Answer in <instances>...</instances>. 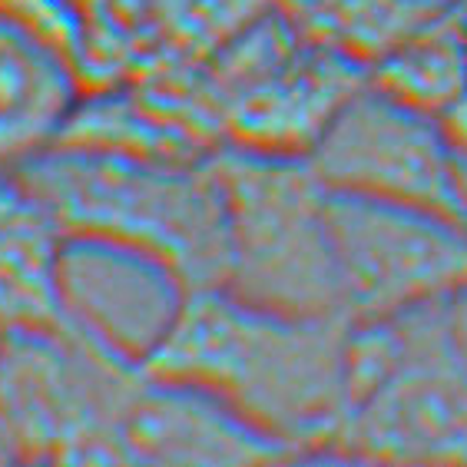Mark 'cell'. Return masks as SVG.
Returning a JSON list of instances; mask_svg holds the SVG:
<instances>
[{
	"label": "cell",
	"instance_id": "1",
	"mask_svg": "<svg viewBox=\"0 0 467 467\" xmlns=\"http://www.w3.org/2000/svg\"><path fill=\"white\" fill-rule=\"evenodd\" d=\"M140 365L219 398L296 458H335L348 414L345 318L272 312L225 288H199L182 296Z\"/></svg>",
	"mask_w": 467,
	"mask_h": 467
},
{
	"label": "cell",
	"instance_id": "2",
	"mask_svg": "<svg viewBox=\"0 0 467 467\" xmlns=\"http://www.w3.org/2000/svg\"><path fill=\"white\" fill-rule=\"evenodd\" d=\"M20 189L47 209L63 239L146 259L182 296L225 285L229 229L213 160H153L70 146L24 162Z\"/></svg>",
	"mask_w": 467,
	"mask_h": 467
},
{
	"label": "cell",
	"instance_id": "3",
	"mask_svg": "<svg viewBox=\"0 0 467 467\" xmlns=\"http://www.w3.org/2000/svg\"><path fill=\"white\" fill-rule=\"evenodd\" d=\"M335 458L467 464V371L444 335L441 298L348 322V414Z\"/></svg>",
	"mask_w": 467,
	"mask_h": 467
},
{
	"label": "cell",
	"instance_id": "4",
	"mask_svg": "<svg viewBox=\"0 0 467 467\" xmlns=\"http://www.w3.org/2000/svg\"><path fill=\"white\" fill-rule=\"evenodd\" d=\"M213 170L229 229L225 292L272 312L345 318L328 186L312 162L239 146L213 156Z\"/></svg>",
	"mask_w": 467,
	"mask_h": 467
},
{
	"label": "cell",
	"instance_id": "5",
	"mask_svg": "<svg viewBox=\"0 0 467 467\" xmlns=\"http://www.w3.org/2000/svg\"><path fill=\"white\" fill-rule=\"evenodd\" d=\"M216 57L225 126L243 150L262 153L308 156L368 83V70L308 40L282 4Z\"/></svg>",
	"mask_w": 467,
	"mask_h": 467
},
{
	"label": "cell",
	"instance_id": "6",
	"mask_svg": "<svg viewBox=\"0 0 467 467\" xmlns=\"http://www.w3.org/2000/svg\"><path fill=\"white\" fill-rule=\"evenodd\" d=\"M335 262L348 322H375L467 282V223L434 209L328 189Z\"/></svg>",
	"mask_w": 467,
	"mask_h": 467
},
{
	"label": "cell",
	"instance_id": "7",
	"mask_svg": "<svg viewBox=\"0 0 467 467\" xmlns=\"http://www.w3.org/2000/svg\"><path fill=\"white\" fill-rule=\"evenodd\" d=\"M306 160L335 192L461 219L458 153L441 119L371 80L338 109Z\"/></svg>",
	"mask_w": 467,
	"mask_h": 467
},
{
	"label": "cell",
	"instance_id": "8",
	"mask_svg": "<svg viewBox=\"0 0 467 467\" xmlns=\"http://www.w3.org/2000/svg\"><path fill=\"white\" fill-rule=\"evenodd\" d=\"M123 461H172V464H252L296 458L219 398L192 385L143 378L119 424Z\"/></svg>",
	"mask_w": 467,
	"mask_h": 467
},
{
	"label": "cell",
	"instance_id": "9",
	"mask_svg": "<svg viewBox=\"0 0 467 467\" xmlns=\"http://www.w3.org/2000/svg\"><path fill=\"white\" fill-rule=\"evenodd\" d=\"M77 97V67L57 47L0 17V170L30 162L63 126Z\"/></svg>",
	"mask_w": 467,
	"mask_h": 467
},
{
	"label": "cell",
	"instance_id": "10",
	"mask_svg": "<svg viewBox=\"0 0 467 467\" xmlns=\"http://www.w3.org/2000/svg\"><path fill=\"white\" fill-rule=\"evenodd\" d=\"M454 0H282V10L308 40L375 70L388 54L411 40Z\"/></svg>",
	"mask_w": 467,
	"mask_h": 467
},
{
	"label": "cell",
	"instance_id": "11",
	"mask_svg": "<svg viewBox=\"0 0 467 467\" xmlns=\"http://www.w3.org/2000/svg\"><path fill=\"white\" fill-rule=\"evenodd\" d=\"M368 80L391 97L441 117L467 90V24L458 7L451 4L448 14L388 54Z\"/></svg>",
	"mask_w": 467,
	"mask_h": 467
},
{
	"label": "cell",
	"instance_id": "12",
	"mask_svg": "<svg viewBox=\"0 0 467 467\" xmlns=\"http://www.w3.org/2000/svg\"><path fill=\"white\" fill-rule=\"evenodd\" d=\"M166 40L180 54H223L282 0H153Z\"/></svg>",
	"mask_w": 467,
	"mask_h": 467
},
{
	"label": "cell",
	"instance_id": "13",
	"mask_svg": "<svg viewBox=\"0 0 467 467\" xmlns=\"http://www.w3.org/2000/svg\"><path fill=\"white\" fill-rule=\"evenodd\" d=\"M0 17L30 30L60 54L70 57L73 67L83 60V27L67 0H0Z\"/></svg>",
	"mask_w": 467,
	"mask_h": 467
},
{
	"label": "cell",
	"instance_id": "14",
	"mask_svg": "<svg viewBox=\"0 0 467 467\" xmlns=\"http://www.w3.org/2000/svg\"><path fill=\"white\" fill-rule=\"evenodd\" d=\"M441 322H444V335H448L454 358L467 371V282L441 298Z\"/></svg>",
	"mask_w": 467,
	"mask_h": 467
},
{
	"label": "cell",
	"instance_id": "15",
	"mask_svg": "<svg viewBox=\"0 0 467 467\" xmlns=\"http://www.w3.org/2000/svg\"><path fill=\"white\" fill-rule=\"evenodd\" d=\"M458 213L467 223V156H458Z\"/></svg>",
	"mask_w": 467,
	"mask_h": 467
},
{
	"label": "cell",
	"instance_id": "16",
	"mask_svg": "<svg viewBox=\"0 0 467 467\" xmlns=\"http://www.w3.org/2000/svg\"><path fill=\"white\" fill-rule=\"evenodd\" d=\"M454 7H458L461 20H464V24H467V0H454Z\"/></svg>",
	"mask_w": 467,
	"mask_h": 467
}]
</instances>
